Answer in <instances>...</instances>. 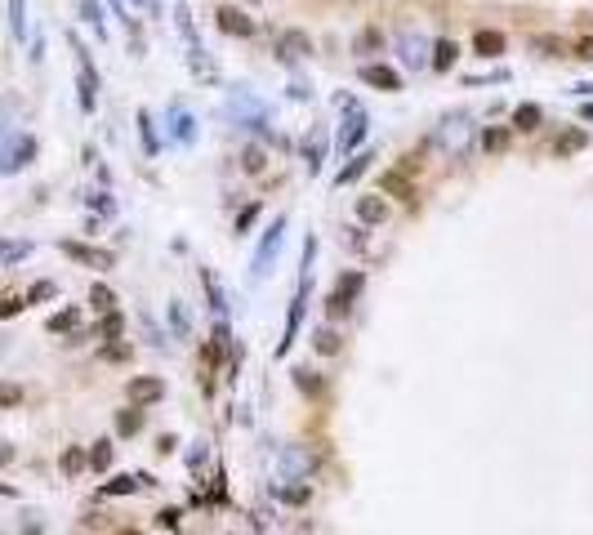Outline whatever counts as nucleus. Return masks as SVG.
<instances>
[{
  "mask_svg": "<svg viewBox=\"0 0 593 535\" xmlns=\"http://www.w3.org/2000/svg\"><path fill=\"white\" fill-rule=\"evenodd\" d=\"M540 121H545V112H540L535 103H522V107L513 112V129H522V134H531V129H540Z\"/></svg>",
  "mask_w": 593,
  "mask_h": 535,
  "instance_id": "obj_15",
  "label": "nucleus"
},
{
  "mask_svg": "<svg viewBox=\"0 0 593 535\" xmlns=\"http://www.w3.org/2000/svg\"><path fill=\"white\" fill-rule=\"evenodd\" d=\"M121 330H125V317L116 312V308H112V312H103V322H98V334H103V339H116Z\"/></svg>",
  "mask_w": 593,
  "mask_h": 535,
  "instance_id": "obj_26",
  "label": "nucleus"
},
{
  "mask_svg": "<svg viewBox=\"0 0 593 535\" xmlns=\"http://www.w3.org/2000/svg\"><path fill=\"white\" fill-rule=\"evenodd\" d=\"M362 80H366V85H375V90H388V94L402 90V76L393 72V67H384V63H366L362 67Z\"/></svg>",
  "mask_w": 593,
  "mask_h": 535,
  "instance_id": "obj_5",
  "label": "nucleus"
},
{
  "mask_svg": "<svg viewBox=\"0 0 593 535\" xmlns=\"http://www.w3.org/2000/svg\"><path fill=\"white\" fill-rule=\"evenodd\" d=\"M201 286H206V299H210V308L224 317L228 312V299H224V286H219V277L210 272V268H201Z\"/></svg>",
  "mask_w": 593,
  "mask_h": 535,
  "instance_id": "obj_11",
  "label": "nucleus"
},
{
  "mask_svg": "<svg viewBox=\"0 0 593 535\" xmlns=\"http://www.w3.org/2000/svg\"><path fill=\"white\" fill-rule=\"evenodd\" d=\"M277 495L285 499V504H308V499H313V487H308V482H295V487H277Z\"/></svg>",
  "mask_w": 593,
  "mask_h": 535,
  "instance_id": "obj_25",
  "label": "nucleus"
},
{
  "mask_svg": "<svg viewBox=\"0 0 593 535\" xmlns=\"http://www.w3.org/2000/svg\"><path fill=\"white\" fill-rule=\"evenodd\" d=\"M206 455H210V450H206V442H201V446L192 450V460H188V464H192V473H201V464H206Z\"/></svg>",
  "mask_w": 593,
  "mask_h": 535,
  "instance_id": "obj_44",
  "label": "nucleus"
},
{
  "mask_svg": "<svg viewBox=\"0 0 593 535\" xmlns=\"http://www.w3.org/2000/svg\"><path fill=\"white\" fill-rule=\"evenodd\" d=\"M379 188L388 196H397V201H415V188H411V179H406V170H388L379 174Z\"/></svg>",
  "mask_w": 593,
  "mask_h": 535,
  "instance_id": "obj_7",
  "label": "nucleus"
},
{
  "mask_svg": "<svg viewBox=\"0 0 593 535\" xmlns=\"http://www.w3.org/2000/svg\"><path fill=\"white\" fill-rule=\"evenodd\" d=\"M19 401H23L19 383H0V406H19Z\"/></svg>",
  "mask_w": 593,
  "mask_h": 535,
  "instance_id": "obj_37",
  "label": "nucleus"
},
{
  "mask_svg": "<svg viewBox=\"0 0 593 535\" xmlns=\"http://www.w3.org/2000/svg\"><path fill=\"white\" fill-rule=\"evenodd\" d=\"M76 317H80L76 308H63V312H54V317H49V322H45V326H49V330H54V334H58V330H72V326H76Z\"/></svg>",
  "mask_w": 593,
  "mask_h": 535,
  "instance_id": "obj_28",
  "label": "nucleus"
},
{
  "mask_svg": "<svg viewBox=\"0 0 593 535\" xmlns=\"http://www.w3.org/2000/svg\"><path fill=\"white\" fill-rule=\"evenodd\" d=\"M157 526H165V531H179V509H161V513H157Z\"/></svg>",
  "mask_w": 593,
  "mask_h": 535,
  "instance_id": "obj_40",
  "label": "nucleus"
},
{
  "mask_svg": "<svg viewBox=\"0 0 593 535\" xmlns=\"http://www.w3.org/2000/svg\"><path fill=\"white\" fill-rule=\"evenodd\" d=\"M584 116H589V121H593V103H589V107H584Z\"/></svg>",
  "mask_w": 593,
  "mask_h": 535,
  "instance_id": "obj_46",
  "label": "nucleus"
},
{
  "mask_svg": "<svg viewBox=\"0 0 593 535\" xmlns=\"http://www.w3.org/2000/svg\"><path fill=\"white\" fill-rule=\"evenodd\" d=\"M49 295H54V281H36L23 299H27V304H41V299H49Z\"/></svg>",
  "mask_w": 593,
  "mask_h": 535,
  "instance_id": "obj_35",
  "label": "nucleus"
},
{
  "mask_svg": "<svg viewBox=\"0 0 593 535\" xmlns=\"http://www.w3.org/2000/svg\"><path fill=\"white\" fill-rule=\"evenodd\" d=\"M299 317H303V295H299L295 304H290V322H285V339L277 344V357H285V353H290V344H295V334H299Z\"/></svg>",
  "mask_w": 593,
  "mask_h": 535,
  "instance_id": "obj_16",
  "label": "nucleus"
},
{
  "mask_svg": "<svg viewBox=\"0 0 593 535\" xmlns=\"http://www.w3.org/2000/svg\"><path fill=\"white\" fill-rule=\"evenodd\" d=\"M303 54H313V41H308V31H285L281 36V58L285 63H295Z\"/></svg>",
  "mask_w": 593,
  "mask_h": 535,
  "instance_id": "obj_9",
  "label": "nucleus"
},
{
  "mask_svg": "<svg viewBox=\"0 0 593 535\" xmlns=\"http://www.w3.org/2000/svg\"><path fill=\"white\" fill-rule=\"evenodd\" d=\"M375 45H384V36H379V27H366L362 36H357V54H370Z\"/></svg>",
  "mask_w": 593,
  "mask_h": 535,
  "instance_id": "obj_31",
  "label": "nucleus"
},
{
  "mask_svg": "<svg viewBox=\"0 0 593 535\" xmlns=\"http://www.w3.org/2000/svg\"><path fill=\"white\" fill-rule=\"evenodd\" d=\"M357 219L375 228V223H384V219H388V206H384L379 196H362V201H357Z\"/></svg>",
  "mask_w": 593,
  "mask_h": 535,
  "instance_id": "obj_13",
  "label": "nucleus"
},
{
  "mask_svg": "<svg viewBox=\"0 0 593 535\" xmlns=\"http://www.w3.org/2000/svg\"><path fill=\"white\" fill-rule=\"evenodd\" d=\"M473 49H478V54L482 58H500L504 54V36H500V31H478V36H473Z\"/></svg>",
  "mask_w": 593,
  "mask_h": 535,
  "instance_id": "obj_12",
  "label": "nucleus"
},
{
  "mask_svg": "<svg viewBox=\"0 0 593 535\" xmlns=\"http://www.w3.org/2000/svg\"><path fill=\"white\" fill-rule=\"evenodd\" d=\"M23 308H27V299H14V295H9L5 304H0V322H5V317H14V312H23Z\"/></svg>",
  "mask_w": 593,
  "mask_h": 535,
  "instance_id": "obj_41",
  "label": "nucleus"
},
{
  "mask_svg": "<svg viewBox=\"0 0 593 535\" xmlns=\"http://www.w3.org/2000/svg\"><path fill=\"white\" fill-rule=\"evenodd\" d=\"M362 139H366V112L352 107V116L344 121V129H339V152H352Z\"/></svg>",
  "mask_w": 593,
  "mask_h": 535,
  "instance_id": "obj_4",
  "label": "nucleus"
},
{
  "mask_svg": "<svg viewBox=\"0 0 593 535\" xmlns=\"http://www.w3.org/2000/svg\"><path fill=\"white\" fill-rule=\"evenodd\" d=\"M281 232H285V219H277L273 228H268V237L259 245V255H254V277H263L268 272V259H277V250H281Z\"/></svg>",
  "mask_w": 593,
  "mask_h": 535,
  "instance_id": "obj_3",
  "label": "nucleus"
},
{
  "mask_svg": "<svg viewBox=\"0 0 593 535\" xmlns=\"http://www.w3.org/2000/svg\"><path fill=\"white\" fill-rule=\"evenodd\" d=\"M366 165H370V152H362V157H352V165H344V170H339V188H344V183H357L362 174H366Z\"/></svg>",
  "mask_w": 593,
  "mask_h": 535,
  "instance_id": "obj_21",
  "label": "nucleus"
},
{
  "mask_svg": "<svg viewBox=\"0 0 593 535\" xmlns=\"http://www.w3.org/2000/svg\"><path fill=\"white\" fill-rule=\"evenodd\" d=\"M90 304H94V312H112L116 308V295L98 281V286H90Z\"/></svg>",
  "mask_w": 593,
  "mask_h": 535,
  "instance_id": "obj_24",
  "label": "nucleus"
},
{
  "mask_svg": "<svg viewBox=\"0 0 593 535\" xmlns=\"http://www.w3.org/2000/svg\"><path fill=\"white\" fill-rule=\"evenodd\" d=\"M254 219H259V206H246L241 214H236V237H241V232H246V228H250Z\"/></svg>",
  "mask_w": 593,
  "mask_h": 535,
  "instance_id": "obj_38",
  "label": "nucleus"
},
{
  "mask_svg": "<svg viewBox=\"0 0 593 535\" xmlns=\"http://www.w3.org/2000/svg\"><path fill=\"white\" fill-rule=\"evenodd\" d=\"M281 464H285V473L290 477H308L313 473V455H308V446H290L281 455Z\"/></svg>",
  "mask_w": 593,
  "mask_h": 535,
  "instance_id": "obj_10",
  "label": "nucleus"
},
{
  "mask_svg": "<svg viewBox=\"0 0 593 535\" xmlns=\"http://www.w3.org/2000/svg\"><path fill=\"white\" fill-rule=\"evenodd\" d=\"M174 139H179V143L192 139V116H188V112H174Z\"/></svg>",
  "mask_w": 593,
  "mask_h": 535,
  "instance_id": "obj_32",
  "label": "nucleus"
},
{
  "mask_svg": "<svg viewBox=\"0 0 593 535\" xmlns=\"http://www.w3.org/2000/svg\"><path fill=\"white\" fill-rule=\"evenodd\" d=\"M139 125H143V143H147V152H157V134H152V116L139 112Z\"/></svg>",
  "mask_w": 593,
  "mask_h": 535,
  "instance_id": "obj_39",
  "label": "nucleus"
},
{
  "mask_svg": "<svg viewBox=\"0 0 593 535\" xmlns=\"http://www.w3.org/2000/svg\"><path fill=\"white\" fill-rule=\"evenodd\" d=\"M575 58H584V63H593V36H584L580 45H575Z\"/></svg>",
  "mask_w": 593,
  "mask_h": 535,
  "instance_id": "obj_43",
  "label": "nucleus"
},
{
  "mask_svg": "<svg viewBox=\"0 0 593 535\" xmlns=\"http://www.w3.org/2000/svg\"><path fill=\"white\" fill-rule=\"evenodd\" d=\"M455 54H460V49H455V41H437V45H433V67H437V72H446V67L455 63Z\"/></svg>",
  "mask_w": 593,
  "mask_h": 535,
  "instance_id": "obj_23",
  "label": "nucleus"
},
{
  "mask_svg": "<svg viewBox=\"0 0 593 535\" xmlns=\"http://www.w3.org/2000/svg\"><path fill=\"white\" fill-rule=\"evenodd\" d=\"M348 308H352V304H348V299H339V295H330V299H326V317H330V322L348 317Z\"/></svg>",
  "mask_w": 593,
  "mask_h": 535,
  "instance_id": "obj_34",
  "label": "nucleus"
},
{
  "mask_svg": "<svg viewBox=\"0 0 593 535\" xmlns=\"http://www.w3.org/2000/svg\"><path fill=\"white\" fill-rule=\"evenodd\" d=\"M125 397H130V406H152V401L165 397V379H157V375H134L125 383Z\"/></svg>",
  "mask_w": 593,
  "mask_h": 535,
  "instance_id": "obj_1",
  "label": "nucleus"
},
{
  "mask_svg": "<svg viewBox=\"0 0 593 535\" xmlns=\"http://www.w3.org/2000/svg\"><path fill=\"white\" fill-rule=\"evenodd\" d=\"M295 388H299V393H308V397H321V379H317V371L299 366V371H295Z\"/></svg>",
  "mask_w": 593,
  "mask_h": 535,
  "instance_id": "obj_22",
  "label": "nucleus"
},
{
  "mask_svg": "<svg viewBox=\"0 0 593 535\" xmlns=\"http://www.w3.org/2000/svg\"><path fill=\"white\" fill-rule=\"evenodd\" d=\"M125 535H139V531H125Z\"/></svg>",
  "mask_w": 593,
  "mask_h": 535,
  "instance_id": "obj_47",
  "label": "nucleus"
},
{
  "mask_svg": "<svg viewBox=\"0 0 593 535\" xmlns=\"http://www.w3.org/2000/svg\"><path fill=\"white\" fill-rule=\"evenodd\" d=\"M362 286H366V277H362V272H344V277L335 281V295H339V299H348V304H352V299L362 295Z\"/></svg>",
  "mask_w": 593,
  "mask_h": 535,
  "instance_id": "obj_17",
  "label": "nucleus"
},
{
  "mask_svg": "<svg viewBox=\"0 0 593 535\" xmlns=\"http://www.w3.org/2000/svg\"><path fill=\"white\" fill-rule=\"evenodd\" d=\"M535 49H545V54H549V58H553V54H562V45H557L553 36H540V41H535Z\"/></svg>",
  "mask_w": 593,
  "mask_h": 535,
  "instance_id": "obj_42",
  "label": "nucleus"
},
{
  "mask_svg": "<svg viewBox=\"0 0 593 535\" xmlns=\"http://www.w3.org/2000/svg\"><path fill=\"white\" fill-rule=\"evenodd\" d=\"M584 143H589V134H584V129H567L562 139L553 143V157H557V161H562V157H575V152H580Z\"/></svg>",
  "mask_w": 593,
  "mask_h": 535,
  "instance_id": "obj_14",
  "label": "nucleus"
},
{
  "mask_svg": "<svg viewBox=\"0 0 593 535\" xmlns=\"http://www.w3.org/2000/svg\"><path fill=\"white\" fill-rule=\"evenodd\" d=\"M169 326H174L179 339L188 334V312H183V304H169Z\"/></svg>",
  "mask_w": 593,
  "mask_h": 535,
  "instance_id": "obj_33",
  "label": "nucleus"
},
{
  "mask_svg": "<svg viewBox=\"0 0 593 535\" xmlns=\"http://www.w3.org/2000/svg\"><path fill=\"white\" fill-rule=\"evenodd\" d=\"M143 487V482L139 477H112L107 482V487H103V495H134V491H139Z\"/></svg>",
  "mask_w": 593,
  "mask_h": 535,
  "instance_id": "obj_27",
  "label": "nucleus"
},
{
  "mask_svg": "<svg viewBox=\"0 0 593 535\" xmlns=\"http://www.w3.org/2000/svg\"><path fill=\"white\" fill-rule=\"evenodd\" d=\"M31 152H36V143L23 139V143H19V152H14V161H5V170H19V165H27V161H31Z\"/></svg>",
  "mask_w": 593,
  "mask_h": 535,
  "instance_id": "obj_30",
  "label": "nucleus"
},
{
  "mask_svg": "<svg viewBox=\"0 0 593 535\" xmlns=\"http://www.w3.org/2000/svg\"><path fill=\"white\" fill-rule=\"evenodd\" d=\"M85 464H90L94 473L112 468V442H107V438H103V442H94V446H90V455H85Z\"/></svg>",
  "mask_w": 593,
  "mask_h": 535,
  "instance_id": "obj_18",
  "label": "nucleus"
},
{
  "mask_svg": "<svg viewBox=\"0 0 593 535\" xmlns=\"http://www.w3.org/2000/svg\"><path fill=\"white\" fill-rule=\"evenodd\" d=\"M139 428H143V410L139 406H130V410L116 415V433H121V438H134Z\"/></svg>",
  "mask_w": 593,
  "mask_h": 535,
  "instance_id": "obj_19",
  "label": "nucleus"
},
{
  "mask_svg": "<svg viewBox=\"0 0 593 535\" xmlns=\"http://www.w3.org/2000/svg\"><path fill=\"white\" fill-rule=\"evenodd\" d=\"M80 468H85V455H80V450L72 446V450H67V455H63V473L72 477V473H80Z\"/></svg>",
  "mask_w": 593,
  "mask_h": 535,
  "instance_id": "obj_36",
  "label": "nucleus"
},
{
  "mask_svg": "<svg viewBox=\"0 0 593 535\" xmlns=\"http://www.w3.org/2000/svg\"><path fill=\"white\" fill-rule=\"evenodd\" d=\"M103 357H107V361H125V357H130V348H125V344H112Z\"/></svg>",
  "mask_w": 593,
  "mask_h": 535,
  "instance_id": "obj_45",
  "label": "nucleus"
},
{
  "mask_svg": "<svg viewBox=\"0 0 593 535\" xmlns=\"http://www.w3.org/2000/svg\"><path fill=\"white\" fill-rule=\"evenodd\" d=\"M313 348H317L321 357H339V353H344V339H339L335 326H317L313 330Z\"/></svg>",
  "mask_w": 593,
  "mask_h": 535,
  "instance_id": "obj_8",
  "label": "nucleus"
},
{
  "mask_svg": "<svg viewBox=\"0 0 593 535\" xmlns=\"http://www.w3.org/2000/svg\"><path fill=\"white\" fill-rule=\"evenodd\" d=\"M219 31H228V36H250V31H254V23L246 18L241 9L224 5V9H219Z\"/></svg>",
  "mask_w": 593,
  "mask_h": 535,
  "instance_id": "obj_6",
  "label": "nucleus"
},
{
  "mask_svg": "<svg viewBox=\"0 0 593 535\" xmlns=\"http://www.w3.org/2000/svg\"><path fill=\"white\" fill-rule=\"evenodd\" d=\"M263 165H268V152H263L259 143H250L246 152H241V170L246 174H263Z\"/></svg>",
  "mask_w": 593,
  "mask_h": 535,
  "instance_id": "obj_20",
  "label": "nucleus"
},
{
  "mask_svg": "<svg viewBox=\"0 0 593 535\" xmlns=\"http://www.w3.org/2000/svg\"><path fill=\"white\" fill-rule=\"evenodd\" d=\"M482 147H486V152H504V147H508V129H486Z\"/></svg>",
  "mask_w": 593,
  "mask_h": 535,
  "instance_id": "obj_29",
  "label": "nucleus"
},
{
  "mask_svg": "<svg viewBox=\"0 0 593 535\" xmlns=\"http://www.w3.org/2000/svg\"><path fill=\"white\" fill-rule=\"evenodd\" d=\"M63 255L76 259V263H90V268H112V250H94V245H80V241H63Z\"/></svg>",
  "mask_w": 593,
  "mask_h": 535,
  "instance_id": "obj_2",
  "label": "nucleus"
}]
</instances>
